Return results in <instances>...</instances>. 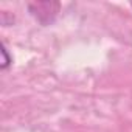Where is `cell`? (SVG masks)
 <instances>
[{
    "label": "cell",
    "instance_id": "cell-1",
    "mask_svg": "<svg viewBox=\"0 0 132 132\" xmlns=\"http://www.w3.org/2000/svg\"><path fill=\"white\" fill-rule=\"evenodd\" d=\"M2 56H3V59H2V69L5 70V69H8V65L13 62V59L8 56V51H6L5 45H2Z\"/></svg>",
    "mask_w": 132,
    "mask_h": 132
},
{
    "label": "cell",
    "instance_id": "cell-2",
    "mask_svg": "<svg viewBox=\"0 0 132 132\" xmlns=\"http://www.w3.org/2000/svg\"><path fill=\"white\" fill-rule=\"evenodd\" d=\"M130 6H132V3H130Z\"/></svg>",
    "mask_w": 132,
    "mask_h": 132
}]
</instances>
